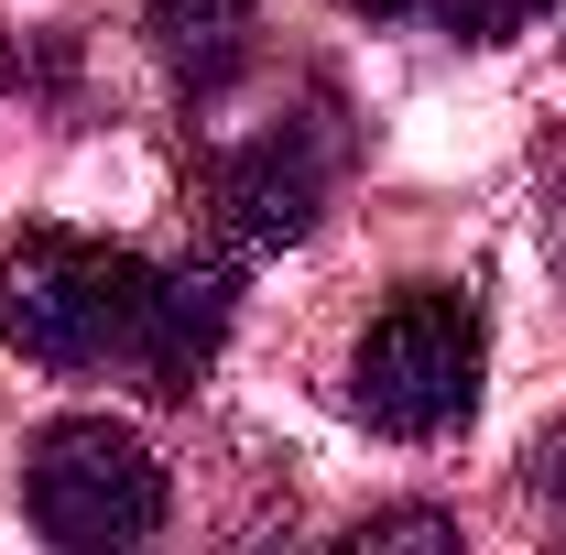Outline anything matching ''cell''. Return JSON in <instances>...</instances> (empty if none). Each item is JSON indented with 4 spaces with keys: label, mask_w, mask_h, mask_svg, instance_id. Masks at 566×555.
I'll return each instance as SVG.
<instances>
[{
    "label": "cell",
    "mask_w": 566,
    "mask_h": 555,
    "mask_svg": "<svg viewBox=\"0 0 566 555\" xmlns=\"http://www.w3.org/2000/svg\"><path fill=\"white\" fill-rule=\"evenodd\" d=\"M229 316H240V251L218 240L197 262H153L76 229H22L0 251V338L66 381H132L153 404H186L229 348Z\"/></svg>",
    "instance_id": "6da1fadb"
},
{
    "label": "cell",
    "mask_w": 566,
    "mask_h": 555,
    "mask_svg": "<svg viewBox=\"0 0 566 555\" xmlns=\"http://www.w3.org/2000/svg\"><path fill=\"white\" fill-rule=\"evenodd\" d=\"M480 359H491V327L458 283H403L349 348V415L370 436H403V447H436L480 415Z\"/></svg>",
    "instance_id": "7a4b0ae2"
},
{
    "label": "cell",
    "mask_w": 566,
    "mask_h": 555,
    "mask_svg": "<svg viewBox=\"0 0 566 555\" xmlns=\"http://www.w3.org/2000/svg\"><path fill=\"white\" fill-rule=\"evenodd\" d=\"M349 175V109L327 87H305V109L262 121L251 142H229L208 164V240L218 251H283L327 218V186Z\"/></svg>",
    "instance_id": "3957f363"
},
{
    "label": "cell",
    "mask_w": 566,
    "mask_h": 555,
    "mask_svg": "<svg viewBox=\"0 0 566 555\" xmlns=\"http://www.w3.org/2000/svg\"><path fill=\"white\" fill-rule=\"evenodd\" d=\"M22 512L44 545H142L164 534V458L120 415H55L22 447Z\"/></svg>",
    "instance_id": "277c9868"
},
{
    "label": "cell",
    "mask_w": 566,
    "mask_h": 555,
    "mask_svg": "<svg viewBox=\"0 0 566 555\" xmlns=\"http://www.w3.org/2000/svg\"><path fill=\"white\" fill-rule=\"evenodd\" d=\"M142 33H153L164 76H175V87L208 109V98H229V76L251 66L262 0H142Z\"/></svg>",
    "instance_id": "5b68a950"
},
{
    "label": "cell",
    "mask_w": 566,
    "mask_h": 555,
    "mask_svg": "<svg viewBox=\"0 0 566 555\" xmlns=\"http://www.w3.org/2000/svg\"><path fill=\"white\" fill-rule=\"evenodd\" d=\"M534 11H545V0H436V22H447L458 44H512Z\"/></svg>",
    "instance_id": "8992f818"
},
{
    "label": "cell",
    "mask_w": 566,
    "mask_h": 555,
    "mask_svg": "<svg viewBox=\"0 0 566 555\" xmlns=\"http://www.w3.org/2000/svg\"><path fill=\"white\" fill-rule=\"evenodd\" d=\"M349 545H359V555H370V545H424V555H447V545H458V523H447V512H370Z\"/></svg>",
    "instance_id": "52a82bcc"
},
{
    "label": "cell",
    "mask_w": 566,
    "mask_h": 555,
    "mask_svg": "<svg viewBox=\"0 0 566 555\" xmlns=\"http://www.w3.org/2000/svg\"><path fill=\"white\" fill-rule=\"evenodd\" d=\"M523 490H534V501H566V425H556V436H534V458H523Z\"/></svg>",
    "instance_id": "ba28073f"
},
{
    "label": "cell",
    "mask_w": 566,
    "mask_h": 555,
    "mask_svg": "<svg viewBox=\"0 0 566 555\" xmlns=\"http://www.w3.org/2000/svg\"><path fill=\"white\" fill-rule=\"evenodd\" d=\"M338 11H359V22H415V11H436V0H338Z\"/></svg>",
    "instance_id": "9c48e42d"
}]
</instances>
